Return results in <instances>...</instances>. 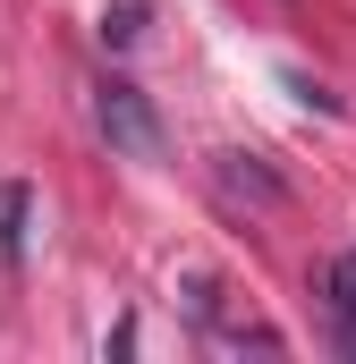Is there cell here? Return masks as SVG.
I'll return each instance as SVG.
<instances>
[{"instance_id":"1","label":"cell","mask_w":356,"mask_h":364,"mask_svg":"<svg viewBox=\"0 0 356 364\" xmlns=\"http://www.w3.org/2000/svg\"><path fill=\"white\" fill-rule=\"evenodd\" d=\"M93 127H102V144L127 153V161H162V153H170V127H162L153 93L127 85V77H102V85H93Z\"/></svg>"},{"instance_id":"2","label":"cell","mask_w":356,"mask_h":364,"mask_svg":"<svg viewBox=\"0 0 356 364\" xmlns=\"http://www.w3.org/2000/svg\"><path fill=\"white\" fill-rule=\"evenodd\" d=\"M212 170H221V195H229V203H255V212H280V203H288V186L271 178L255 153H221Z\"/></svg>"},{"instance_id":"3","label":"cell","mask_w":356,"mask_h":364,"mask_svg":"<svg viewBox=\"0 0 356 364\" xmlns=\"http://www.w3.org/2000/svg\"><path fill=\"white\" fill-rule=\"evenodd\" d=\"M323 296H331V322H340V348L356 356V246H348V255H331V272H323Z\"/></svg>"},{"instance_id":"4","label":"cell","mask_w":356,"mask_h":364,"mask_svg":"<svg viewBox=\"0 0 356 364\" xmlns=\"http://www.w3.org/2000/svg\"><path fill=\"white\" fill-rule=\"evenodd\" d=\"M26 220H34V186H26V178H0V263L26 255Z\"/></svg>"},{"instance_id":"5","label":"cell","mask_w":356,"mask_h":364,"mask_svg":"<svg viewBox=\"0 0 356 364\" xmlns=\"http://www.w3.org/2000/svg\"><path fill=\"white\" fill-rule=\"evenodd\" d=\"M145 26H153V0H119V9H102V43H110V51H136Z\"/></svg>"}]
</instances>
